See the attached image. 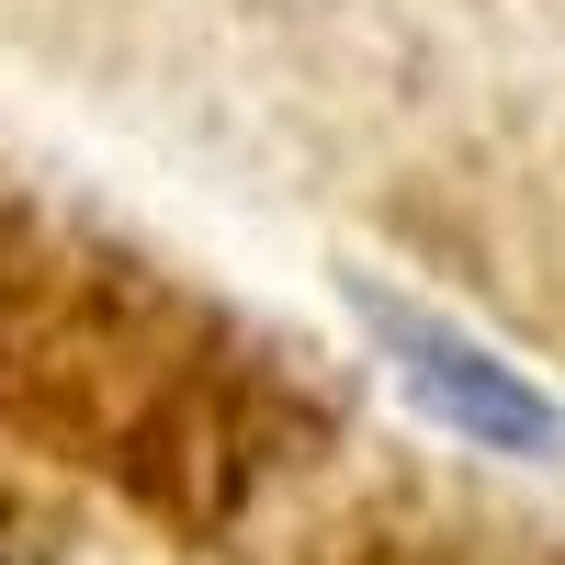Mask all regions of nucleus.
I'll use <instances>...</instances> for the list:
<instances>
[{"label":"nucleus","mask_w":565,"mask_h":565,"mask_svg":"<svg viewBox=\"0 0 565 565\" xmlns=\"http://www.w3.org/2000/svg\"><path fill=\"white\" fill-rule=\"evenodd\" d=\"M362 317H373V340L396 351V385L441 418V430H463V441H487V452H554L565 441V418H554V396L532 385L521 362H498L487 340H463V328H441L430 306H385V295H362Z\"/></svg>","instance_id":"1"}]
</instances>
